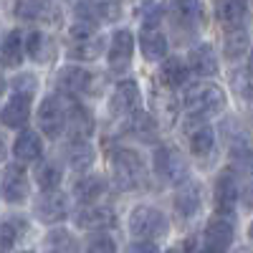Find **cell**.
I'll return each instance as SVG.
<instances>
[{
    "label": "cell",
    "mask_w": 253,
    "mask_h": 253,
    "mask_svg": "<svg viewBox=\"0 0 253 253\" xmlns=\"http://www.w3.org/2000/svg\"><path fill=\"white\" fill-rule=\"evenodd\" d=\"M182 107L187 114L193 117H215L223 112L225 107V94L220 86H215V84L210 81H200L195 84V86H190L182 96Z\"/></svg>",
    "instance_id": "1"
},
{
    "label": "cell",
    "mask_w": 253,
    "mask_h": 253,
    "mask_svg": "<svg viewBox=\"0 0 253 253\" xmlns=\"http://www.w3.org/2000/svg\"><path fill=\"white\" fill-rule=\"evenodd\" d=\"M112 177L119 190H137L144 182V162L132 150H117L109 160Z\"/></svg>",
    "instance_id": "2"
},
{
    "label": "cell",
    "mask_w": 253,
    "mask_h": 253,
    "mask_svg": "<svg viewBox=\"0 0 253 253\" xmlns=\"http://www.w3.org/2000/svg\"><path fill=\"white\" fill-rule=\"evenodd\" d=\"M170 223L162 215V210L152 208V205H137L129 213V233L139 241H155V238H165Z\"/></svg>",
    "instance_id": "3"
},
{
    "label": "cell",
    "mask_w": 253,
    "mask_h": 253,
    "mask_svg": "<svg viewBox=\"0 0 253 253\" xmlns=\"http://www.w3.org/2000/svg\"><path fill=\"white\" fill-rule=\"evenodd\" d=\"M155 175L165 185H185L190 167L187 160L175 150V147H160L155 152Z\"/></svg>",
    "instance_id": "4"
},
{
    "label": "cell",
    "mask_w": 253,
    "mask_h": 253,
    "mask_svg": "<svg viewBox=\"0 0 253 253\" xmlns=\"http://www.w3.org/2000/svg\"><path fill=\"white\" fill-rule=\"evenodd\" d=\"M69 124V109H63L58 96H46L38 107V129L46 137L56 139Z\"/></svg>",
    "instance_id": "5"
},
{
    "label": "cell",
    "mask_w": 253,
    "mask_h": 253,
    "mask_svg": "<svg viewBox=\"0 0 253 253\" xmlns=\"http://www.w3.org/2000/svg\"><path fill=\"white\" fill-rule=\"evenodd\" d=\"M241 200V187H238V177L233 167H225L215 180V208L220 215H233Z\"/></svg>",
    "instance_id": "6"
},
{
    "label": "cell",
    "mask_w": 253,
    "mask_h": 253,
    "mask_svg": "<svg viewBox=\"0 0 253 253\" xmlns=\"http://www.w3.org/2000/svg\"><path fill=\"white\" fill-rule=\"evenodd\" d=\"M15 15L20 20H31V23H43V26H58L61 23V10L51 0H18Z\"/></svg>",
    "instance_id": "7"
},
{
    "label": "cell",
    "mask_w": 253,
    "mask_h": 253,
    "mask_svg": "<svg viewBox=\"0 0 253 253\" xmlns=\"http://www.w3.org/2000/svg\"><path fill=\"white\" fill-rule=\"evenodd\" d=\"M230 243H233V223L228 215H218L208 223L203 233V248L208 253H228Z\"/></svg>",
    "instance_id": "8"
},
{
    "label": "cell",
    "mask_w": 253,
    "mask_h": 253,
    "mask_svg": "<svg viewBox=\"0 0 253 253\" xmlns=\"http://www.w3.org/2000/svg\"><path fill=\"white\" fill-rule=\"evenodd\" d=\"M76 225L81 230H91V233H101V230H109L117 225V215L112 208L104 205H86L76 213Z\"/></svg>",
    "instance_id": "9"
},
{
    "label": "cell",
    "mask_w": 253,
    "mask_h": 253,
    "mask_svg": "<svg viewBox=\"0 0 253 253\" xmlns=\"http://www.w3.org/2000/svg\"><path fill=\"white\" fill-rule=\"evenodd\" d=\"M175 213L182 218V220H193L198 213H200V208H203V187L198 182H185L180 185V190L175 193Z\"/></svg>",
    "instance_id": "10"
},
{
    "label": "cell",
    "mask_w": 253,
    "mask_h": 253,
    "mask_svg": "<svg viewBox=\"0 0 253 253\" xmlns=\"http://www.w3.org/2000/svg\"><path fill=\"white\" fill-rule=\"evenodd\" d=\"M185 134L190 142V150H193L195 157H208L215 147V132L208 122H200L195 117V122H187L185 124Z\"/></svg>",
    "instance_id": "11"
},
{
    "label": "cell",
    "mask_w": 253,
    "mask_h": 253,
    "mask_svg": "<svg viewBox=\"0 0 253 253\" xmlns=\"http://www.w3.org/2000/svg\"><path fill=\"white\" fill-rule=\"evenodd\" d=\"M28 177L26 170L15 165H5L3 167V200L5 203H23L28 198Z\"/></svg>",
    "instance_id": "12"
},
{
    "label": "cell",
    "mask_w": 253,
    "mask_h": 253,
    "mask_svg": "<svg viewBox=\"0 0 253 253\" xmlns=\"http://www.w3.org/2000/svg\"><path fill=\"white\" fill-rule=\"evenodd\" d=\"M137 107H139V86H137L134 81H129V79L119 81L117 86H114V91H112V99H109L112 114H119V117L134 114Z\"/></svg>",
    "instance_id": "13"
},
{
    "label": "cell",
    "mask_w": 253,
    "mask_h": 253,
    "mask_svg": "<svg viewBox=\"0 0 253 253\" xmlns=\"http://www.w3.org/2000/svg\"><path fill=\"white\" fill-rule=\"evenodd\" d=\"M36 215H38V220H43V223H61L63 218L69 215V200H66V195L56 193V190L43 193L36 200Z\"/></svg>",
    "instance_id": "14"
},
{
    "label": "cell",
    "mask_w": 253,
    "mask_h": 253,
    "mask_svg": "<svg viewBox=\"0 0 253 253\" xmlns=\"http://www.w3.org/2000/svg\"><path fill=\"white\" fill-rule=\"evenodd\" d=\"M56 86L63 94H71V96L86 94L89 86H91V74L81 66H63L56 74Z\"/></svg>",
    "instance_id": "15"
},
{
    "label": "cell",
    "mask_w": 253,
    "mask_h": 253,
    "mask_svg": "<svg viewBox=\"0 0 253 253\" xmlns=\"http://www.w3.org/2000/svg\"><path fill=\"white\" fill-rule=\"evenodd\" d=\"M215 18L228 31H238L248 20L246 0H215Z\"/></svg>",
    "instance_id": "16"
},
{
    "label": "cell",
    "mask_w": 253,
    "mask_h": 253,
    "mask_svg": "<svg viewBox=\"0 0 253 253\" xmlns=\"http://www.w3.org/2000/svg\"><path fill=\"white\" fill-rule=\"evenodd\" d=\"M132 53H134V36H132V31L119 28L112 36V43H109V63H112V69H126L129 61H132Z\"/></svg>",
    "instance_id": "17"
},
{
    "label": "cell",
    "mask_w": 253,
    "mask_h": 253,
    "mask_svg": "<svg viewBox=\"0 0 253 253\" xmlns=\"http://www.w3.org/2000/svg\"><path fill=\"white\" fill-rule=\"evenodd\" d=\"M63 160L74 172H86L94 165V147L86 139H71L63 147Z\"/></svg>",
    "instance_id": "18"
},
{
    "label": "cell",
    "mask_w": 253,
    "mask_h": 253,
    "mask_svg": "<svg viewBox=\"0 0 253 253\" xmlns=\"http://www.w3.org/2000/svg\"><path fill=\"white\" fill-rule=\"evenodd\" d=\"M28 117H31V94L15 91L3 107V124L10 129H18L28 122Z\"/></svg>",
    "instance_id": "19"
},
{
    "label": "cell",
    "mask_w": 253,
    "mask_h": 253,
    "mask_svg": "<svg viewBox=\"0 0 253 253\" xmlns=\"http://www.w3.org/2000/svg\"><path fill=\"white\" fill-rule=\"evenodd\" d=\"M187 66L198 76H215L218 74V56H215L213 46H208V43L195 46L187 53Z\"/></svg>",
    "instance_id": "20"
},
{
    "label": "cell",
    "mask_w": 253,
    "mask_h": 253,
    "mask_svg": "<svg viewBox=\"0 0 253 253\" xmlns=\"http://www.w3.org/2000/svg\"><path fill=\"white\" fill-rule=\"evenodd\" d=\"M170 15L175 18V23L195 28L203 23V5L200 0H170Z\"/></svg>",
    "instance_id": "21"
},
{
    "label": "cell",
    "mask_w": 253,
    "mask_h": 253,
    "mask_svg": "<svg viewBox=\"0 0 253 253\" xmlns=\"http://www.w3.org/2000/svg\"><path fill=\"white\" fill-rule=\"evenodd\" d=\"M13 155L20 162H36L43 155V142H41L38 132H20L13 142Z\"/></svg>",
    "instance_id": "22"
},
{
    "label": "cell",
    "mask_w": 253,
    "mask_h": 253,
    "mask_svg": "<svg viewBox=\"0 0 253 253\" xmlns=\"http://www.w3.org/2000/svg\"><path fill=\"white\" fill-rule=\"evenodd\" d=\"M66 129L74 139H86L94 132V117L84 104H71L69 107V124Z\"/></svg>",
    "instance_id": "23"
},
{
    "label": "cell",
    "mask_w": 253,
    "mask_h": 253,
    "mask_svg": "<svg viewBox=\"0 0 253 253\" xmlns=\"http://www.w3.org/2000/svg\"><path fill=\"white\" fill-rule=\"evenodd\" d=\"M76 18L84 23H101V20H114L119 15V5L117 3H79L76 8Z\"/></svg>",
    "instance_id": "24"
},
{
    "label": "cell",
    "mask_w": 253,
    "mask_h": 253,
    "mask_svg": "<svg viewBox=\"0 0 253 253\" xmlns=\"http://www.w3.org/2000/svg\"><path fill=\"white\" fill-rule=\"evenodd\" d=\"M41 251H43V253H79V241L74 238L71 230L53 228V230L46 233Z\"/></svg>",
    "instance_id": "25"
},
{
    "label": "cell",
    "mask_w": 253,
    "mask_h": 253,
    "mask_svg": "<svg viewBox=\"0 0 253 253\" xmlns=\"http://www.w3.org/2000/svg\"><path fill=\"white\" fill-rule=\"evenodd\" d=\"M104 193H107V180L101 175H84L74 185V195H76L79 203H94Z\"/></svg>",
    "instance_id": "26"
},
{
    "label": "cell",
    "mask_w": 253,
    "mask_h": 253,
    "mask_svg": "<svg viewBox=\"0 0 253 253\" xmlns=\"http://www.w3.org/2000/svg\"><path fill=\"white\" fill-rule=\"evenodd\" d=\"M139 48L147 61H165L167 58V38L160 31H144L139 36Z\"/></svg>",
    "instance_id": "27"
},
{
    "label": "cell",
    "mask_w": 253,
    "mask_h": 253,
    "mask_svg": "<svg viewBox=\"0 0 253 253\" xmlns=\"http://www.w3.org/2000/svg\"><path fill=\"white\" fill-rule=\"evenodd\" d=\"M160 76H162V81L170 89H180L182 84L187 81V76H190V66L185 61H180V58H165L162 69H160Z\"/></svg>",
    "instance_id": "28"
},
{
    "label": "cell",
    "mask_w": 253,
    "mask_h": 253,
    "mask_svg": "<svg viewBox=\"0 0 253 253\" xmlns=\"http://www.w3.org/2000/svg\"><path fill=\"white\" fill-rule=\"evenodd\" d=\"M63 180V170H61V165L53 162V160H46V162H41L36 167V182L38 187L43 190V193H51V190H58Z\"/></svg>",
    "instance_id": "29"
},
{
    "label": "cell",
    "mask_w": 253,
    "mask_h": 253,
    "mask_svg": "<svg viewBox=\"0 0 253 253\" xmlns=\"http://www.w3.org/2000/svg\"><path fill=\"white\" fill-rule=\"evenodd\" d=\"M101 48H104V38L94 33V36H89V38L71 41L69 56H71V58H79V61H94V58H99Z\"/></svg>",
    "instance_id": "30"
},
{
    "label": "cell",
    "mask_w": 253,
    "mask_h": 253,
    "mask_svg": "<svg viewBox=\"0 0 253 253\" xmlns=\"http://www.w3.org/2000/svg\"><path fill=\"white\" fill-rule=\"evenodd\" d=\"M23 53H26V46H23L20 33L18 31L5 33V38H3V66L5 69H18L20 61H23Z\"/></svg>",
    "instance_id": "31"
},
{
    "label": "cell",
    "mask_w": 253,
    "mask_h": 253,
    "mask_svg": "<svg viewBox=\"0 0 253 253\" xmlns=\"http://www.w3.org/2000/svg\"><path fill=\"white\" fill-rule=\"evenodd\" d=\"M246 48H248V33L241 31V28H238V31H230V33L225 36V41H223V53H225L228 58L243 56Z\"/></svg>",
    "instance_id": "32"
},
{
    "label": "cell",
    "mask_w": 253,
    "mask_h": 253,
    "mask_svg": "<svg viewBox=\"0 0 253 253\" xmlns=\"http://www.w3.org/2000/svg\"><path fill=\"white\" fill-rule=\"evenodd\" d=\"M26 233H28V223L5 218V220H3V248L10 251V246H13L15 241H20Z\"/></svg>",
    "instance_id": "33"
},
{
    "label": "cell",
    "mask_w": 253,
    "mask_h": 253,
    "mask_svg": "<svg viewBox=\"0 0 253 253\" xmlns=\"http://www.w3.org/2000/svg\"><path fill=\"white\" fill-rule=\"evenodd\" d=\"M230 81H233L236 94L246 104H253V74L251 71H236L233 76H230Z\"/></svg>",
    "instance_id": "34"
},
{
    "label": "cell",
    "mask_w": 253,
    "mask_h": 253,
    "mask_svg": "<svg viewBox=\"0 0 253 253\" xmlns=\"http://www.w3.org/2000/svg\"><path fill=\"white\" fill-rule=\"evenodd\" d=\"M46 48H48V41H46V36L41 33V31H33V33H28V38H26V53L33 58V61H43L46 58Z\"/></svg>",
    "instance_id": "35"
},
{
    "label": "cell",
    "mask_w": 253,
    "mask_h": 253,
    "mask_svg": "<svg viewBox=\"0 0 253 253\" xmlns=\"http://www.w3.org/2000/svg\"><path fill=\"white\" fill-rule=\"evenodd\" d=\"M129 126H132V132L137 137H144V139H150V134L155 132V122L150 114H142V112H134L129 114Z\"/></svg>",
    "instance_id": "36"
},
{
    "label": "cell",
    "mask_w": 253,
    "mask_h": 253,
    "mask_svg": "<svg viewBox=\"0 0 253 253\" xmlns=\"http://www.w3.org/2000/svg\"><path fill=\"white\" fill-rule=\"evenodd\" d=\"M114 251H117V246H114L112 236H107V233H96L86 243V253H114Z\"/></svg>",
    "instance_id": "37"
},
{
    "label": "cell",
    "mask_w": 253,
    "mask_h": 253,
    "mask_svg": "<svg viewBox=\"0 0 253 253\" xmlns=\"http://www.w3.org/2000/svg\"><path fill=\"white\" fill-rule=\"evenodd\" d=\"M13 86H15V91H20V94H31V96H33V91L38 89V81H36L33 74H20V76H15Z\"/></svg>",
    "instance_id": "38"
},
{
    "label": "cell",
    "mask_w": 253,
    "mask_h": 253,
    "mask_svg": "<svg viewBox=\"0 0 253 253\" xmlns=\"http://www.w3.org/2000/svg\"><path fill=\"white\" fill-rule=\"evenodd\" d=\"M160 18H162V10H160L157 5H147V8L142 10V23H144L147 31H152V28L160 23Z\"/></svg>",
    "instance_id": "39"
},
{
    "label": "cell",
    "mask_w": 253,
    "mask_h": 253,
    "mask_svg": "<svg viewBox=\"0 0 253 253\" xmlns=\"http://www.w3.org/2000/svg\"><path fill=\"white\" fill-rule=\"evenodd\" d=\"M124 253H160V251H157V246L152 241H134V243L126 246Z\"/></svg>",
    "instance_id": "40"
},
{
    "label": "cell",
    "mask_w": 253,
    "mask_h": 253,
    "mask_svg": "<svg viewBox=\"0 0 253 253\" xmlns=\"http://www.w3.org/2000/svg\"><path fill=\"white\" fill-rule=\"evenodd\" d=\"M246 205L253 210V182L248 185V190H246Z\"/></svg>",
    "instance_id": "41"
},
{
    "label": "cell",
    "mask_w": 253,
    "mask_h": 253,
    "mask_svg": "<svg viewBox=\"0 0 253 253\" xmlns=\"http://www.w3.org/2000/svg\"><path fill=\"white\" fill-rule=\"evenodd\" d=\"M248 238H251V241H253V223H251V225H248Z\"/></svg>",
    "instance_id": "42"
},
{
    "label": "cell",
    "mask_w": 253,
    "mask_h": 253,
    "mask_svg": "<svg viewBox=\"0 0 253 253\" xmlns=\"http://www.w3.org/2000/svg\"><path fill=\"white\" fill-rule=\"evenodd\" d=\"M236 253H253V251H251V248H238Z\"/></svg>",
    "instance_id": "43"
},
{
    "label": "cell",
    "mask_w": 253,
    "mask_h": 253,
    "mask_svg": "<svg viewBox=\"0 0 253 253\" xmlns=\"http://www.w3.org/2000/svg\"><path fill=\"white\" fill-rule=\"evenodd\" d=\"M193 253H208V251H205V248H203V246H200V248H195V251H193Z\"/></svg>",
    "instance_id": "44"
},
{
    "label": "cell",
    "mask_w": 253,
    "mask_h": 253,
    "mask_svg": "<svg viewBox=\"0 0 253 253\" xmlns=\"http://www.w3.org/2000/svg\"><path fill=\"white\" fill-rule=\"evenodd\" d=\"M251 69H253V48H251Z\"/></svg>",
    "instance_id": "45"
},
{
    "label": "cell",
    "mask_w": 253,
    "mask_h": 253,
    "mask_svg": "<svg viewBox=\"0 0 253 253\" xmlns=\"http://www.w3.org/2000/svg\"><path fill=\"white\" fill-rule=\"evenodd\" d=\"M26 253H28V251H26Z\"/></svg>",
    "instance_id": "46"
}]
</instances>
